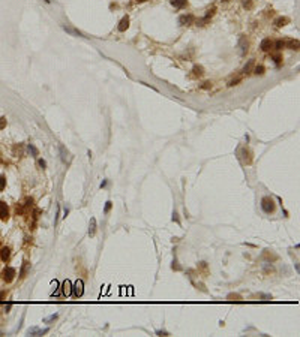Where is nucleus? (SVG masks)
Segmentation results:
<instances>
[{
  "label": "nucleus",
  "instance_id": "nucleus-1",
  "mask_svg": "<svg viewBox=\"0 0 300 337\" xmlns=\"http://www.w3.org/2000/svg\"><path fill=\"white\" fill-rule=\"evenodd\" d=\"M261 208H263V211H266V213L275 211V201L270 196H264L261 199Z\"/></svg>",
  "mask_w": 300,
  "mask_h": 337
},
{
  "label": "nucleus",
  "instance_id": "nucleus-2",
  "mask_svg": "<svg viewBox=\"0 0 300 337\" xmlns=\"http://www.w3.org/2000/svg\"><path fill=\"white\" fill-rule=\"evenodd\" d=\"M83 292H84V283H83V280L77 279V282H75L74 286H72V294L78 298V297L83 295Z\"/></svg>",
  "mask_w": 300,
  "mask_h": 337
},
{
  "label": "nucleus",
  "instance_id": "nucleus-3",
  "mask_svg": "<svg viewBox=\"0 0 300 337\" xmlns=\"http://www.w3.org/2000/svg\"><path fill=\"white\" fill-rule=\"evenodd\" d=\"M240 154H242V161H243L246 165H251V164H252V151H251L249 148L243 147V148L240 150Z\"/></svg>",
  "mask_w": 300,
  "mask_h": 337
},
{
  "label": "nucleus",
  "instance_id": "nucleus-4",
  "mask_svg": "<svg viewBox=\"0 0 300 337\" xmlns=\"http://www.w3.org/2000/svg\"><path fill=\"white\" fill-rule=\"evenodd\" d=\"M194 21H195V17H194V15H191V14H188V15H182V17L179 18V23H180L182 26H189V24H194Z\"/></svg>",
  "mask_w": 300,
  "mask_h": 337
},
{
  "label": "nucleus",
  "instance_id": "nucleus-5",
  "mask_svg": "<svg viewBox=\"0 0 300 337\" xmlns=\"http://www.w3.org/2000/svg\"><path fill=\"white\" fill-rule=\"evenodd\" d=\"M15 277V268H12V267H8V268H5L3 270V280H6V282H11L12 279Z\"/></svg>",
  "mask_w": 300,
  "mask_h": 337
},
{
  "label": "nucleus",
  "instance_id": "nucleus-6",
  "mask_svg": "<svg viewBox=\"0 0 300 337\" xmlns=\"http://www.w3.org/2000/svg\"><path fill=\"white\" fill-rule=\"evenodd\" d=\"M260 48L264 51V52H267V51H270L272 48H273V42L269 39V38H266V39H263L261 41V45H260Z\"/></svg>",
  "mask_w": 300,
  "mask_h": 337
},
{
  "label": "nucleus",
  "instance_id": "nucleus-7",
  "mask_svg": "<svg viewBox=\"0 0 300 337\" xmlns=\"http://www.w3.org/2000/svg\"><path fill=\"white\" fill-rule=\"evenodd\" d=\"M9 216V210H8V205L5 202H0V219L2 220H6Z\"/></svg>",
  "mask_w": 300,
  "mask_h": 337
},
{
  "label": "nucleus",
  "instance_id": "nucleus-8",
  "mask_svg": "<svg viewBox=\"0 0 300 337\" xmlns=\"http://www.w3.org/2000/svg\"><path fill=\"white\" fill-rule=\"evenodd\" d=\"M62 292H63V295H71L72 294V285H71V282L66 279L65 282H63V289H62Z\"/></svg>",
  "mask_w": 300,
  "mask_h": 337
},
{
  "label": "nucleus",
  "instance_id": "nucleus-9",
  "mask_svg": "<svg viewBox=\"0 0 300 337\" xmlns=\"http://www.w3.org/2000/svg\"><path fill=\"white\" fill-rule=\"evenodd\" d=\"M129 27V17H123L122 20H120V23H119V32H125L126 29Z\"/></svg>",
  "mask_w": 300,
  "mask_h": 337
},
{
  "label": "nucleus",
  "instance_id": "nucleus-10",
  "mask_svg": "<svg viewBox=\"0 0 300 337\" xmlns=\"http://www.w3.org/2000/svg\"><path fill=\"white\" fill-rule=\"evenodd\" d=\"M95 234H96V219L92 217L90 219V223H89V235L90 237H95Z\"/></svg>",
  "mask_w": 300,
  "mask_h": 337
},
{
  "label": "nucleus",
  "instance_id": "nucleus-11",
  "mask_svg": "<svg viewBox=\"0 0 300 337\" xmlns=\"http://www.w3.org/2000/svg\"><path fill=\"white\" fill-rule=\"evenodd\" d=\"M48 333V328H42V330H39V328H30L29 330V334L30 336H42V334H47Z\"/></svg>",
  "mask_w": 300,
  "mask_h": 337
},
{
  "label": "nucleus",
  "instance_id": "nucleus-12",
  "mask_svg": "<svg viewBox=\"0 0 300 337\" xmlns=\"http://www.w3.org/2000/svg\"><path fill=\"white\" fill-rule=\"evenodd\" d=\"M239 45H240L242 54H245V52L248 51V46H249V43H248V39H246L245 36H242V38H240V41H239Z\"/></svg>",
  "mask_w": 300,
  "mask_h": 337
},
{
  "label": "nucleus",
  "instance_id": "nucleus-13",
  "mask_svg": "<svg viewBox=\"0 0 300 337\" xmlns=\"http://www.w3.org/2000/svg\"><path fill=\"white\" fill-rule=\"evenodd\" d=\"M288 23H290V20H288L287 17H279V18L275 20V24H276L278 27H284V26H287Z\"/></svg>",
  "mask_w": 300,
  "mask_h": 337
},
{
  "label": "nucleus",
  "instance_id": "nucleus-14",
  "mask_svg": "<svg viewBox=\"0 0 300 337\" xmlns=\"http://www.w3.org/2000/svg\"><path fill=\"white\" fill-rule=\"evenodd\" d=\"M0 256H2V259L6 262V261L9 259V256H11V249H9V247H2V250H0Z\"/></svg>",
  "mask_w": 300,
  "mask_h": 337
},
{
  "label": "nucleus",
  "instance_id": "nucleus-15",
  "mask_svg": "<svg viewBox=\"0 0 300 337\" xmlns=\"http://www.w3.org/2000/svg\"><path fill=\"white\" fill-rule=\"evenodd\" d=\"M171 5L174 6V8L182 9V8H185V6L188 5V0H171Z\"/></svg>",
  "mask_w": 300,
  "mask_h": 337
},
{
  "label": "nucleus",
  "instance_id": "nucleus-16",
  "mask_svg": "<svg viewBox=\"0 0 300 337\" xmlns=\"http://www.w3.org/2000/svg\"><path fill=\"white\" fill-rule=\"evenodd\" d=\"M60 154H62V161L63 162H69V153H68V150H65L63 145H60Z\"/></svg>",
  "mask_w": 300,
  "mask_h": 337
},
{
  "label": "nucleus",
  "instance_id": "nucleus-17",
  "mask_svg": "<svg viewBox=\"0 0 300 337\" xmlns=\"http://www.w3.org/2000/svg\"><path fill=\"white\" fill-rule=\"evenodd\" d=\"M285 45H287L288 48L299 49V41H297V39H296V41H294V39H290V41H287V42H285Z\"/></svg>",
  "mask_w": 300,
  "mask_h": 337
},
{
  "label": "nucleus",
  "instance_id": "nucleus-18",
  "mask_svg": "<svg viewBox=\"0 0 300 337\" xmlns=\"http://www.w3.org/2000/svg\"><path fill=\"white\" fill-rule=\"evenodd\" d=\"M227 300H230V301H242L243 298H242V295H239V294H228L227 295Z\"/></svg>",
  "mask_w": 300,
  "mask_h": 337
},
{
  "label": "nucleus",
  "instance_id": "nucleus-19",
  "mask_svg": "<svg viewBox=\"0 0 300 337\" xmlns=\"http://www.w3.org/2000/svg\"><path fill=\"white\" fill-rule=\"evenodd\" d=\"M192 72H194V75H195V77H201V75L204 74V69H203L201 66H194Z\"/></svg>",
  "mask_w": 300,
  "mask_h": 337
},
{
  "label": "nucleus",
  "instance_id": "nucleus-20",
  "mask_svg": "<svg viewBox=\"0 0 300 337\" xmlns=\"http://www.w3.org/2000/svg\"><path fill=\"white\" fill-rule=\"evenodd\" d=\"M254 65H255V63H254V60H249V62H248V65H246V66H245V69H243V71H245V74H251V72H252Z\"/></svg>",
  "mask_w": 300,
  "mask_h": 337
},
{
  "label": "nucleus",
  "instance_id": "nucleus-21",
  "mask_svg": "<svg viewBox=\"0 0 300 337\" xmlns=\"http://www.w3.org/2000/svg\"><path fill=\"white\" fill-rule=\"evenodd\" d=\"M264 71H266V69H264V66H263V65H257V66L254 68V72H255L257 75H263V74H264Z\"/></svg>",
  "mask_w": 300,
  "mask_h": 337
},
{
  "label": "nucleus",
  "instance_id": "nucleus-22",
  "mask_svg": "<svg viewBox=\"0 0 300 337\" xmlns=\"http://www.w3.org/2000/svg\"><path fill=\"white\" fill-rule=\"evenodd\" d=\"M29 151L32 153V156H38L39 154V151H38V148L33 145V144H29Z\"/></svg>",
  "mask_w": 300,
  "mask_h": 337
},
{
  "label": "nucleus",
  "instance_id": "nucleus-23",
  "mask_svg": "<svg viewBox=\"0 0 300 337\" xmlns=\"http://www.w3.org/2000/svg\"><path fill=\"white\" fill-rule=\"evenodd\" d=\"M273 46H275V49H278V51H279V49H282V48L285 46V42H284V41H276Z\"/></svg>",
  "mask_w": 300,
  "mask_h": 337
},
{
  "label": "nucleus",
  "instance_id": "nucleus-24",
  "mask_svg": "<svg viewBox=\"0 0 300 337\" xmlns=\"http://www.w3.org/2000/svg\"><path fill=\"white\" fill-rule=\"evenodd\" d=\"M111 207H113V202H111V201H107V202H105V208H104V211L108 213V211L111 210Z\"/></svg>",
  "mask_w": 300,
  "mask_h": 337
},
{
  "label": "nucleus",
  "instance_id": "nucleus-25",
  "mask_svg": "<svg viewBox=\"0 0 300 337\" xmlns=\"http://www.w3.org/2000/svg\"><path fill=\"white\" fill-rule=\"evenodd\" d=\"M273 60H275L276 65H281V62H282V56H281V54H276V56L273 57Z\"/></svg>",
  "mask_w": 300,
  "mask_h": 337
},
{
  "label": "nucleus",
  "instance_id": "nucleus-26",
  "mask_svg": "<svg viewBox=\"0 0 300 337\" xmlns=\"http://www.w3.org/2000/svg\"><path fill=\"white\" fill-rule=\"evenodd\" d=\"M6 186V178L5 177H0V190H3Z\"/></svg>",
  "mask_w": 300,
  "mask_h": 337
},
{
  "label": "nucleus",
  "instance_id": "nucleus-27",
  "mask_svg": "<svg viewBox=\"0 0 300 337\" xmlns=\"http://www.w3.org/2000/svg\"><path fill=\"white\" fill-rule=\"evenodd\" d=\"M54 319H57V315H56V313L51 315V316H48V318H45V322H51V321H54Z\"/></svg>",
  "mask_w": 300,
  "mask_h": 337
},
{
  "label": "nucleus",
  "instance_id": "nucleus-28",
  "mask_svg": "<svg viewBox=\"0 0 300 337\" xmlns=\"http://www.w3.org/2000/svg\"><path fill=\"white\" fill-rule=\"evenodd\" d=\"M243 6L248 8V9H251V8H252V2H251V0H245V2H243Z\"/></svg>",
  "mask_w": 300,
  "mask_h": 337
},
{
  "label": "nucleus",
  "instance_id": "nucleus-29",
  "mask_svg": "<svg viewBox=\"0 0 300 337\" xmlns=\"http://www.w3.org/2000/svg\"><path fill=\"white\" fill-rule=\"evenodd\" d=\"M5 126H6V119L5 117H0V129H3Z\"/></svg>",
  "mask_w": 300,
  "mask_h": 337
},
{
  "label": "nucleus",
  "instance_id": "nucleus-30",
  "mask_svg": "<svg viewBox=\"0 0 300 337\" xmlns=\"http://www.w3.org/2000/svg\"><path fill=\"white\" fill-rule=\"evenodd\" d=\"M27 267H29V264H27V262H24V265H23V270H21V276H24V274H26V270H27Z\"/></svg>",
  "mask_w": 300,
  "mask_h": 337
},
{
  "label": "nucleus",
  "instance_id": "nucleus-31",
  "mask_svg": "<svg viewBox=\"0 0 300 337\" xmlns=\"http://www.w3.org/2000/svg\"><path fill=\"white\" fill-rule=\"evenodd\" d=\"M210 87H212V83L210 81H206L204 84L201 85V88H210Z\"/></svg>",
  "mask_w": 300,
  "mask_h": 337
},
{
  "label": "nucleus",
  "instance_id": "nucleus-32",
  "mask_svg": "<svg viewBox=\"0 0 300 337\" xmlns=\"http://www.w3.org/2000/svg\"><path fill=\"white\" fill-rule=\"evenodd\" d=\"M173 220H174L176 223H179V222H180V220H179V214H177V213H174V214H173Z\"/></svg>",
  "mask_w": 300,
  "mask_h": 337
},
{
  "label": "nucleus",
  "instance_id": "nucleus-33",
  "mask_svg": "<svg viewBox=\"0 0 300 337\" xmlns=\"http://www.w3.org/2000/svg\"><path fill=\"white\" fill-rule=\"evenodd\" d=\"M156 334H158V336H168V333H167V331H162V330L156 331Z\"/></svg>",
  "mask_w": 300,
  "mask_h": 337
},
{
  "label": "nucleus",
  "instance_id": "nucleus-34",
  "mask_svg": "<svg viewBox=\"0 0 300 337\" xmlns=\"http://www.w3.org/2000/svg\"><path fill=\"white\" fill-rule=\"evenodd\" d=\"M39 165H41L42 168H47V162H45L44 159H41V161H39Z\"/></svg>",
  "mask_w": 300,
  "mask_h": 337
},
{
  "label": "nucleus",
  "instance_id": "nucleus-35",
  "mask_svg": "<svg viewBox=\"0 0 300 337\" xmlns=\"http://www.w3.org/2000/svg\"><path fill=\"white\" fill-rule=\"evenodd\" d=\"M224 2H228V0H224Z\"/></svg>",
  "mask_w": 300,
  "mask_h": 337
}]
</instances>
